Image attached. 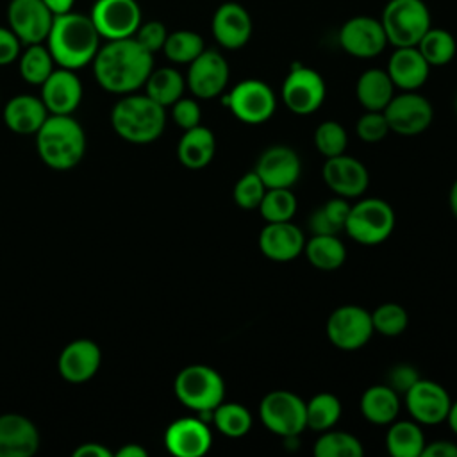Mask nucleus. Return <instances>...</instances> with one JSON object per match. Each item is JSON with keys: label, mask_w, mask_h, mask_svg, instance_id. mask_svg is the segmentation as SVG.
Wrapping results in <instances>:
<instances>
[{"label": "nucleus", "mask_w": 457, "mask_h": 457, "mask_svg": "<svg viewBox=\"0 0 457 457\" xmlns=\"http://www.w3.org/2000/svg\"><path fill=\"white\" fill-rule=\"evenodd\" d=\"M152 70L154 54L145 50L134 36L107 41L93 59L96 82L116 95H129L145 86Z\"/></svg>", "instance_id": "obj_1"}, {"label": "nucleus", "mask_w": 457, "mask_h": 457, "mask_svg": "<svg viewBox=\"0 0 457 457\" xmlns=\"http://www.w3.org/2000/svg\"><path fill=\"white\" fill-rule=\"evenodd\" d=\"M46 46L61 68L79 70L93 62L100 48V34L89 16L80 12H64L54 16Z\"/></svg>", "instance_id": "obj_2"}, {"label": "nucleus", "mask_w": 457, "mask_h": 457, "mask_svg": "<svg viewBox=\"0 0 457 457\" xmlns=\"http://www.w3.org/2000/svg\"><path fill=\"white\" fill-rule=\"evenodd\" d=\"M36 148L46 166L54 170H70L84 157V129L70 114H52L36 132Z\"/></svg>", "instance_id": "obj_3"}, {"label": "nucleus", "mask_w": 457, "mask_h": 457, "mask_svg": "<svg viewBox=\"0 0 457 457\" xmlns=\"http://www.w3.org/2000/svg\"><path fill=\"white\" fill-rule=\"evenodd\" d=\"M114 132L129 143L146 145L155 141L166 125V112L148 95H127L111 111Z\"/></svg>", "instance_id": "obj_4"}, {"label": "nucleus", "mask_w": 457, "mask_h": 457, "mask_svg": "<svg viewBox=\"0 0 457 457\" xmlns=\"http://www.w3.org/2000/svg\"><path fill=\"white\" fill-rule=\"evenodd\" d=\"M175 396L182 405L212 418V411L225 398V382L221 375L205 364H191L179 371L175 377Z\"/></svg>", "instance_id": "obj_5"}, {"label": "nucleus", "mask_w": 457, "mask_h": 457, "mask_svg": "<svg viewBox=\"0 0 457 457\" xmlns=\"http://www.w3.org/2000/svg\"><path fill=\"white\" fill-rule=\"evenodd\" d=\"M380 23L387 43L396 46H416L432 27L430 11L423 0H389L382 11Z\"/></svg>", "instance_id": "obj_6"}, {"label": "nucleus", "mask_w": 457, "mask_h": 457, "mask_svg": "<svg viewBox=\"0 0 457 457\" xmlns=\"http://www.w3.org/2000/svg\"><path fill=\"white\" fill-rule=\"evenodd\" d=\"M395 211L382 198H364L350 207L345 230L359 245L384 243L395 228Z\"/></svg>", "instance_id": "obj_7"}, {"label": "nucleus", "mask_w": 457, "mask_h": 457, "mask_svg": "<svg viewBox=\"0 0 457 457\" xmlns=\"http://www.w3.org/2000/svg\"><path fill=\"white\" fill-rule=\"evenodd\" d=\"M259 418L264 427L282 437H296L307 428L305 402L286 389L268 393L259 403Z\"/></svg>", "instance_id": "obj_8"}, {"label": "nucleus", "mask_w": 457, "mask_h": 457, "mask_svg": "<svg viewBox=\"0 0 457 457\" xmlns=\"http://www.w3.org/2000/svg\"><path fill=\"white\" fill-rule=\"evenodd\" d=\"M280 95L284 105L291 112L298 116H307L316 112L323 105L327 86L323 77L316 70L296 62L286 75Z\"/></svg>", "instance_id": "obj_9"}, {"label": "nucleus", "mask_w": 457, "mask_h": 457, "mask_svg": "<svg viewBox=\"0 0 457 457\" xmlns=\"http://www.w3.org/2000/svg\"><path fill=\"white\" fill-rule=\"evenodd\" d=\"M223 102L237 120L250 125L268 121L277 107L273 89L259 79L237 82Z\"/></svg>", "instance_id": "obj_10"}, {"label": "nucleus", "mask_w": 457, "mask_h": 457, "mask_svg": "<svg viewBox=\"0 0 457 457\" xmlns=\"http://www.w3.org/2000/svg\"><path fill=\"white\" fill-rule=\"evenodd\" d=\"M371 312L361 305H341L327 320V337L339 350H359L373 334Z\"/></svg>", "instance_id": "obj_11"}, {"label": "nucleus", "mask_w": 457, "mask_h": 457, "mask_svg": "<svg viewBox=\"0 0 457 457\" xmlns=\"http://www.w3.org/2000/svg\"><path fill=\"white\" fill-rule=\"evenodd\" d=\"M89 18L100 37L107 41L132 37L143 21L136 0H96Z\"/></svg>", "instance_id": "obj_12"}, {"label": "nucleus", "mask_w": 457, "mask_h": 457, "mask_svg": "<svg viewBox=\"0 0 457 457\" xmlns=\"http://www.w3.org/2000/svg\"><path fill=\"white\" fill-rule=\"evenodd\" d=\"M389 123V130L400 136H418L425 132L432 120V104L416 91H403L391 98V102L382 111Z\"/></svg>", "instance_id": "obj_13"}, {"label": "nucleus", "mask_w": 457, "mask_h": 457, "mask_svg": "<svg viewBox=\"0 0 457 457\" xmlns=\"http://www.w3.org/2000/svg\"><path fill=\"white\" fill-rule=\"evenodd\" d=\"M341 48L357 59H371L384 52L387 37L380 20L373 16H352L348 18L337 34Z\"/></svg>", "instance_id": "obj_14"}, {"label": "nucleus", "mask_w": 457, "mask_h": 457, "mask_svg": "<svg viewBox=\"0 0 457 457\" xmlns=\"http://www.w3.org/2000/svg\"><path fill=\"white\" fill-rule=\"evenodd\" d=\"M7 21L21 45H36L46 41L54 14L43 0H11Z\"/></svg>", "instance_id": "obj_15"}, {"label": "nucleus", "mask_w": 457, "mask_h": 457, "mask_svg": "<svg viewBox=\"0 0 457 457\" xmlns=\"http://www.w3.org/2000/svg\"><path fill=\"white\" fill-rule=\"evenodd\" d=\"M227 59L212 48H205L195 61L189 62L186 86L196 98H214L223 93L228 82Z\"/></svg>", "instance_id": "obj_16"}, {"label": "nucleus", "mask_w": 457, "mask_h": 457, "mask_svg": "<svg viewBox=\"0 0 457 457\" xmlns=\"http://www.w3.org/2000/svg\"><path fill=\"white\" fill-rule=\"evenodd\" d=\"M405 405L414 421L421 425H436L446 420L452 400L441 384L420 378L405 393Z\"/></svg>", "instance_id": "obj_17"}, {"label": "nucleus", "mask_w": 457, "mask_h": 457, "mask_svg": "<svg viewBox=\"0 0 457 457\" xmlns=\"http://www.w3.org/2000/svg\"><path fill=\"white\" fill-rule=\"evenodd\" d=\"M321 175L328 189L343 198H359L370 184L366 166L359 159L345 154L327 157Z\"/></svg>", "instance_id": "obj_18"}, {"label": "nucleus", "mask_w": 457, "mask_h": 457, "mask_svg": "<svg viewBox=\"0 0 457 457\" xmlns=\"http://www.w3.org/2000/svg\"><path fill=\"white\" fill-rule=\"evenodd\" d=\"M211 30L218 45L227 50L243 48L253 30L250 12L237 2H223L212 14Z\"/></svg>", "instance_id": "obj_19"}, {"label": "nucleus", "mask_w": 457, "mask_h": 457, "mask_svg": "<svg viewBox=\"0 0 457 457\" xmlns=\"http://www.w3.org/2000/svg\"><path fill=\"white\" fill-rule=\"evenodd\" d=\"M253 171L261 177L266 189L291 187L300 179L302 162L293 148L286 145H275L259 155Z\"/></svg>", "instance_id": "obj_20"}, {"label": "nucleus", "mask_w": 457, "mask_h": 457, "mask_svg": "<svg viewBox=\"0 0 457 457\" xmlns=\"http://www.w3.org/2000/svg\"><path fill=\"white\" fill-rule=\"evenodd\" d=\"M211 443V430L198 418H180L164 432V445L177 457H202L209 452Z\"/></svg>", "instance_id": "obj_21"}, {"label": "nucleus", "mask_w": 457, "mask_h": 457, "mask_svg": "<svg viewBox=\"0 0 457 457\" xmlns=\"http://www.w3.org/2000/svg\"><path fill=\"white\" fill-rule=\"evenodd\" d=\"M41 100L50 114H71L82 100V84L75 70H54L41 84Z\"/></svg>", "instance_id": "obj_22"}, {"label": "nucleus", "mask_w": 457, "mask_h": 457, "mask_svg": "<svg viewBox=\"0 0 457 457\" xmlns=\"http://www.w3.org/2000/svg\"><path fill=\"white\" fill-rule=\"evenodd\" d=\"M305 246V236L300 227L291 221L266 223L259 234V250L275 262H289L296 259Z\"/></svg>", "instance_id": "obj_23"}, {"label": "nucleus", "mask_w": 457, "mask_h": 457, "mask_svg": "<svg viewBox=\"0 0 457 457\" xmlns=\"http://www.w3.org/2000/svg\"><path fill=\"white\" fill-rule=\"evenodd\" d=\"M39 448L36 425L14 412L0 416V457H32Z\"/></svg>", "instance_id": "obj_24"}, {"label": "nucleus", "mask_w": 457, "mask_h": 457, "mask_svg": "<svg viewBox=\"0 0 457 457\" xmlns=\"http://www.w3.org/2000/svg\"><path fill=\"white\" fill-rule=\"evenodd\" d=\"M102 352L91 339H75L64 346L59 355V373L71 384L89 380L100 368Z\"/></svg>", "instance_id": "obj_25"}, {"label": "nucleus", "mask_w": 457, "mask_h": 457, "mask_svg": "<svg viewBox=\"0 0 457 457\" xmlns=\"http://www.w3.org/2000/svg\"><path fill=\"white\" fill-rule=\"evenodd\" d=\"M395 87L402 91L420 89L430 73V64L416 46H396L386 68Z\"/></svg>", "instance_id": "obj_26"}, {"label": "nucleus", "mask_w": 457, "mask_h": 457, "mask_svg": "<svg viewBox=\"0 0 457 457\" xmlns=\"http://www.w3.org/2000/svg\"><path fill=\"white\" fill-rule=\"evenodd\" d=\"M48 118L41 98L32 95L12 96L4 107V121L16 134H36Z\"/></svg>", "instance_id": "obj_27"}, {"label": "nucleus", "mask_w": 457, "mask_h": 457, "mask_svg": "<svg viewBox=\"0 0 457 457\" xmlns=\"http://www.w3.org/2000/svg\"><path fill=\"white\" fill-rule=\"evenodd\" d=\"M214 152H216L214 134L202 125L184 130L177 146L179 161L189 170L205 168L212 161Z\"/></svg>", "instance_id": "obj_28"}, {"label": "nucleus", "mask_w": 457, "mask_h": 457, "mask_svg": "<svg viewBox=\"0 0 457 457\" xmlns=\"http://www.w3.org/2000/svg\"><path fill=\"white\" fill-rule=\"evenodd\" d=\"M355 96L366 111H384L395 96V84L386 70L370 68L359 75Z\"/></svg>", "instance_id": "obj_29"}, {"label": "nucleus", "mask_w": 457, "mask_h": 457, "mask_svg": "<svg viewBox=\"0 0 457 457\" xmlns=\"http://www.w3.org/2000/svg\"><path fill=\"white\" fill-rule=\"evenodd\" d=\"M361 414L373 425H389L400 412L398 393L384 386H370L361 396Z\"/></svg>", "instance_id": "obj_30"}, {"label": "nucleus", "mask_w": 457, "mask_h": 457, "mask_svg": "<svg viewBox=\"0 0 457 457\" xmlns=\"http://www.w3.org/2000/svg\"><path fill=\"white\" fill-rule=\"evenodd\" d=\"M386 434V450L391 457H421L425 436L418 421H393Z\"/></svg>", "instance_id": "obj_31"}, {"label": "nucleus", "mask_w": 457, "mask_h": 457, "mask_svg": "<svg viewBox=\"0 0 457 457\" xmlns=\"http://www.w3.org/2000/svg\"><path fill=\"white\" fill-rule=\"evenodd\" d=\"M303 252L307 261L321 271L337 270L346 259V248L336 234H312Z\"/></svg>", "instance_id": "obj_32"}, {"label": "nucleus", "mask_w": 457, "mask_h": 457, "mask_svg": "<svg viewBox=\"0 0 457 457\" xmlns=\"http://www.w3.org/2000/svg\"><path fill=\"white\" fill-rule=\"evenodd\" d=\"M145 87H146L145 95H148L152 100H155L162 107H168L182 96L186 87V79L179 70L164 66V68L152 70V73L145 82Z\"/></svg>", "instance_id": "obj_33"}, {"label": "nucleus", "mask_w": 457, "mask_h": 457, "mask_svg": "<svg viewBox=\"0 0 457 457\" xmlns=\"http://www.w3.org/2000/svg\"><path fill=\"white\" fill-rule=\"evenodd\" d=\"M416 48L421 52V55L430 66H445L455 57L457 41L453 34L448 32L446 29L430 27L421 36Z\"/></svg>", "instance_id": "obj_34"}, {"label": "nucleus", "mask_w": 457, "mask_h": 457, "mask_svg": "<svg viewBox=\"0 0 457 457\" xmlns=\"http://www.w3.org/2000/svg\"><path fill=\"white\" fill-rule=\"evenodd\" d=\"M341 412V402L332 393H318L305 403V421L314 432L332 428L339 421Z\"/></svg>", "instance_id": "obj_35"}, {"label": "nucleus", "mask_w": 457, "mask_h": 457, "mask_svg": "<svg viewBox=\"0 0 457 457\" xmlns=\"http://www.w3.org/2000/svg\"><path fill=\"white\" fill-rule=\"evenodd\" d=\"M54 57L43 43L27 45L25 52L20 54V75L25 82L41 86L54 71Z\"/></svg>", "instance_id": "obj_36"}, {"label": "nucleus", "mask_w": 457, "mask_h": 457, "mask_svg": "<svg viewBox=\"0 0 457 457\" xmlns=\"http://www.w3.org/2000/svg\"><path fill=\"white\" fill-rule=\"evenodd\" d=\"M212 423L214 427L227 437H243L252 428V414L250 411L234 402H221L212 411Z\"/></svg>", "instance_id": "obj_37"}, {"label": "nucleus", "mask_w": 457, "mask_h": 457, "mask_svg": "<svg viewBox=\"0 0 457 457\" xmlns=\"http://www.w3.org/2000/svg\"><path fill=\"white\" fill-rule=\"evenodd\" d=\"M205 50L204 37L195 30H175L168 32L162 52L164 55L177 64H189Z\"/></svg>", "instance_id": "obj_38"}, {"label": "nucleus", "mask_w": 457, "mask_h": 457, "mask_svg": "<svg viewBox=\"0 0 457 457\" xmlns=\"http://www.w3.org/2000/svg\"><path fill=\"white\" fill-rule=\"evenodd\" d=\"M316 457H361L364 448L361 441L343 430H323L312 448Z\"/></svg>", "instance_id": "obj_39"}, {"label": "nucleus", "mask_w": 457, "mask_h": 457, "mask_svg": "<svg viewBox=\"0 0 457 457\" xmlns=\"http://www.w3.org/2000/svg\"><path fill=\"white\" fill-rule=\"evenodd\" d=\"M257 209L266 223L291 221L298 209V202L291 187H270L266 189Z\"/></svg>", "instance_id": "obj_40"}, {"label": "nucleus", "mask_w": 457, "mask_h": 457, "mask_svg": "<svg viewBox=\"0 0 457 457\" xmlns=\"http://www.w3.org/2000/svg\"><path fill=\"white\" fill-rule=\"evenodd\" d=\"M371 323L375 332L387 337H395L405 332L409 325V314L403 305L395 302H386L371 312Z\"/></svg>", "instance_id": "obj_41"}, {"label": "nucleus", "mask_w": 457, "mask_h": 457, "mask_svg": "<svg viewBox=\"0 0 457 457\" xmlns=\"http://www.w3.org/2000/svg\"><path fill=\"white\" fill-rule=\"evenodd\" d=\"M348 145V134L337 121H321L314 130V146L325 157H336L345 154Z\"/></svg>", "instance_id": "obj_42"}, {"label": "nucleus", "mask_w": 457, "mask_h": 457, "mask_svg": "<svg viewBox=\"0 0 457 457\" xmlns=\"http://www.w3.org/2000/svg\"><path fill=\"white\" fill-rule=\"evenodd\" d=\"M266 193V186L255 171L245 173L234 186V202L241 209H257L262 196Z\"/></svg>", "instance_id": "obj_43"}, {"label": "nucleus", "mask_w": 457, "mask_h": 457, "mask_svg": "<svg viewBox=\"0 0 457 457\" xmlns=\"http://www.w3.org/2000/svg\"><path fill=\"white\" fill-rule=\"evenodd\" d=\"M355 132L364 143H378L389 132V123L382 111H366L355 125Z\"/></svg>", "instance_id": "obj_44"}, {"label": "nucleus", "mask_w": 457, "mask_h": 457, "mask_svg": "<svg viewBox=\"0 0 457 457\" xmlns=\"http://www.w3.org/2000/svg\"><path fill=\"white\" fill-rule=\"evenodd\" d=\"M166 37H168V30L164 27V23L159 20H150L145 23L141 21V25L137 27V30L134 34V39L150 54L162 50Z\"/></svg>", "instance_id": "obj_45"}, {"label": "nucleus", "mask_w": 457, "mask_h": 457, "mask_svg": "<svg viewBox=\"0 0 457 457\" xmlns=\"http://www.w3.org/2000/svg\"><path fill=\"white\" fill-rule=\"evenodd\" d=\"M171 118L184 130L200 125L202 111H200L198 102L193 100V98H182L180 96L175 104H171Z\"/></svg>", "instance_id": "obj_46"}, {"label": "nucleus", "mask_w": 457, "mask_h": 457, "mask_svg": "<svg viewBox=\"0 0 457 457\" xmlns=\"http://www.w3.org/2000/svg\"><path fill=\"white\" fill-rule=\"evenodd\" d=\"M420 373L414 366L411 364H396L389 370L387 373V386L393 387L396 393H407L418 380H420Z\"/></svg>", "instance_id": "obj_47"}, {"label": "nucleus", "mask_w": 457, "mask_h": 457, "mask_svg": "<svg viewBox=\"0 0 457 457\" xmlns=\"http://www.w3.org/2000/svg\"><path fill=\"white\" fill-rule=\"evenodd\" d=\"M350 207H352V205H350L348 198L336 196V198L328 200L327 204H323L320 209L323 211V214L327 216V220L334 225V228L339 232V230L345 228V223H346Z\"/></svg>", "instance_id": "obj_48"}, {"label": "nucleus", "mask_w": 457, "mask_h": 457, "mask_svg": "<svg viewBox=\"0 0 457 457\" xmlns=\"http://www.w3.org/2000/svg\"><path fill=\"white\" fill-rule=\"evenodd\" d=\"M21 41L9 27H0V66H7L20 57Z\"/></svg>", "instance_id": "obj_49"}, {"label": "nucleus", "mask_w": 457, "mask_h": 457, "mask_svg": "<svg viewBox=\"0 0 457 457\" xmlns=\"http://www.w3.org/2000/svg\"><path fill=\"white\" fill-rule=\"evenodd\" d=\"M421 457H457V445L450 441L425 443Z\"/></svg>", "instance_id": "obj_50"}, {"label": "nucleus", "mask_w": 457, "mask_h": 457, "mask_svg": "<svg viewBox=\"0 0 457 457\" xmlns=\"http://www.w3.org/2000/svg\"><path fill=\"white\" fill-rule=\"evenodd\" d=\"M309 228L312 234H337L334 225L327 220L323 211L318 207L309 218Z\"/></svg>", "instance_id": "obj_51"}, {"label": "nucleus", "mask_w": 457, "mask_h": 457, "mask_svg": "<svg viewBox=\"0 0 457 457\" xmlns=\"http://www.w3.org/2000/svg\"><path fill=\"white\" fill-rule=\"evenodd\" d=\"M73 457H111V452L100 443H84L73 450Z\"/></svg>", "instance_id": "obj_52"}, {"label": "nucleus", "mask_w": 457, "mask_h": 457, "mask_svg": "<svg viewBox=\"0 0 457 457\" xmlns=\"http://www.w3.org/2000/svg\"><path fill=\"white\" fill-rule=\"evenodd\" d=\"M43 2L52 11L54 16L70 12V11H73V5H75V0H43Z\"/></svg>", "instance_id": "obj_53"}, {"label": "nucleus", "mask_w": 457, "mask_h": 457, "mask_svg": "<svg viewBox=\"0 0 457 457\" xmlns=\"http://www.w3.org/2000/svg\"><path fill=\"white\" fill-rule=\"evenodd\" d=\"M118 457H146V450L136 443L125 445L116 452Z\"/></svg>", "instance_id": "obj_54"}, {"label": "nucleus", "mask_w": 457, "mask_h": 457, "mask_svg": "<svg viewBox=\"0 0 457 457\" xmlns=\"http://www.w3.org/2000/svg\"><path fill=\"white\" fill-rule=\"evenodd\" d=\"M446 421H448L450 428L457 434V400H455V402H452L450 411H448V416H446Z\"/></svg>", "instance_id": "obj_55"}, {"label": "nucleus", "mask_w": 457, "mask_h": 457, "mask_svg": "<svg viewBox=\"0 0 457 457\" xmlns=\"http://www.w3.org/2000/svg\"><path fill=\"white\" fill-rule=\"evenodd\" d=\"M448 204H450V209L453 212V216L457 218V180L453 182V186L450 187V195H448Z\"/></svg>", "instance_id": "obj_56"}, {"label": "nucleus", "mask_w": 457, "mask_h": 457, "mask_svg": "<svg viewBox=\"0 0 457 457\" xmlns=\"http://www.w3.org/2000/svg\"><path fill=\"white\" fill-rule=\"evenodd\" d=\"M455 111H457V98H455Z\"/></svg>", "instance_id": "obj_57"}]
</instances>
